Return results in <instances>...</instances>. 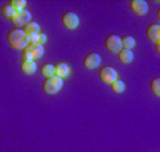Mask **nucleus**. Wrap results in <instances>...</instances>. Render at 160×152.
I'll return each instance as SVG.
<instances>
[{
	"label": "nucleus",
	"mask_w": 160,
	"mask_h": 152,
	"mask_svg": "<svg viewBox=\"0 0 160 152\" xmlns=\"http://www.w3.org/2000/svg\"><path fill=\"white\" fill-rule=\"evenodd\" d=\"M61 21H62L64 25H65L67 28H70V30H74V28H77V27H78V24H79L78 16H77L75 13H72V12L64 13L62 17H61Z\"/></svg>",
	"instance_id": "obj_7"
},
{
	"label": "nucleus",
	"mask_w": 160,
	"mask_h": 152,
	"mask_svg": "<svg viewBox=\"0 0 160 152\" xmlns=\"http://www.w3.org/2000/svg\"><path fill=\"white\" fill-rule=\"evenodd\" d=\"M121 42H122V48L125 49H132L135 47V38L132 35H125L121 38Z\"/></svg>",
	"instance_id": "obj_16"
},
{
	"label": "nucleus",
	"mask_w": 160,
	"mask_h": 152,
	"mask_svg": "<svg viewBox=\"0 0 160 152\" xmlns=\"http://www.w3.org/2000/svg\"><path fill=\"white\" fill-rule=\"evenodd\" d=\"M116 76H118L116 71L113 68H111V66H103L99 71V79L103 83H108V85L113 83L116 81Z\"/></svg>",
	"instance_id": "obj_6"
},
{
	"label": "nucleus",
	"mask_w": 160,
	"mask_h": 152,
	"mask_svg": "<svg viewBox=\"0 0 160 152\" xmlns=\"http://www.w3.org/2000/svg\"><path fill=\"white\" fill-rule=\"evenodd\" d=\"M150 90L154 96H160V78H153L150 82Z\"/></svg>",
	"instance_id": "obj_19"
},
{
	"label": "nucleus",
	"mask_w": 160,
	"mask_h": 152,
	"mask_svg": "<svg viewBox=\"0 0 160 152\" xmlns=\"http://www.w3.org/2000/svg\"><path fill=\"white\" fill-rule=\"evenodd\" d=\"M20 68H21V72H23V73L33 75L37 69V63H36V61H23Z\"/></svg>",
	"instance_id": "obj_12"
},
{
	"label": "nucleus",
	"mask_w": 160,
	"mask_h": 152,
	"mask_svg": "<svg viewBox=\"0 0 160 152\" xmlns=\"http://www.w3.org/2000/svg\"><path fill=\"white\" fill-rule=\"evenodd\" d=\"M10 6L14 9V12H23L26 10V6H27V2L26 0H12L10 2Z\"/></svg>",
	"instance_id": "obj_17"
},
{
	"label": "nucleus",
	"mask_w": 160,
	"mask_h": 152,
	"mask_svg": "<svg viewBox=\"0 0 160 152\" xmlns=\"http://www.w3.org/2000/svg\"><path fill=\"white\" fill-rule=\"evenodd\" d=\"M6 39H7V44L12 48H14V49H24L28 45L27 35L20 28H12V30H9L7 31Z\"/></svg>",
	"instance_id": "obj_1"
},
{
	"label": "nucleus",
	"mask_w": 160,
	"mask_h": 152,
	"mask_svg": "<svg viewBox=\"0 0 160 152\" xmlns=\"http://www.w3.org/2000/svg\"><path fill=\"white\" fill-rule=\"evenodd\" d=\"M31 20V13L28 10H23V12H17L14 13L12 18V23L16 28H20V27H24L27 23H30Z\"/></svg>",
	"instance_id": "obj_4"
},
{
	"label": "nucleus",
	"mask_w": 160,
	"mask_h": 152,
	"mask_svg": "<svg viewBox=\"0 0 160 152\" xmlns=\"http://www.w3.org/2000/svg\"><path fill=\"white\" fill-rule=\"evenodd\" d=\"M84 66L87 69H95L99 66L101 63V57L98 54H95V52H91V54H88L87 57L84 58Z\"/></svg>",
	"instance_id": "obj_9"
},
{
	"label": "nucleus",
	"mask_w": 160,
	"mask_h": 152,
	"mask_svg": "<svg viewBox=\"0 0 160 152\" xmlns=\"http://www.w3.org/2000/svg\"><path fill=\"white\" fill-rule=\"evenodd\" d=\"M146 37H148V39L152 42L159 41V38H160V25L159 24L154 23V24L148 25V28H146Z\"/></svg>",
	"instance_id": "obj_10"
},
{
	"label": "nucleus",
	"mask_w": 160,
	"mask_h": 152,
	"mask_svg": "<svg viewBox=\"0 0 160 152\" xmlns=\"http://www.w3.org/2000/svg\"><path fill=\"white\" fill-rule=\"evenodd\" d=\"M41 75L44 78H51V76H54V65H51V63L42 65L41 66Z\"/></svg>",
	"instance_id": "obj_18"
},
{
	"label": "nucleus",
	"mask_w": 160,
	"mask_h": 152,
	"mask_svg": "<svg viewBox=\"0 0 160 152\" xmlns=\"http://www.w3.org/2000/svg\"><path fill=\"white\" fill-rule=\"evenodd\" d=\"M105 47L109 52L112 54H118L119 51L122 49V42H121V37L115 35V34H111L105 38Z\"/></svg>",
	"instance_id": "obj_5"
},
{
	"label": "nucleus",
	"mask_w": 160,
	"mask_h": 152,
	"mask_svg": "<svg viewBox=\"0 0 160 152\" xmlns=\"http://www.w3.org/2000/svg\"><path fill=\"white\" fill-rule=\"evenodd\" d=\"M24 34L26 35H31V34H38L40 33V25L36 23V21H30L24 25Z\"/></svg>",
	"instance_id": "obj_15"
},
{
	"label": "nucleus",
	"mask_w": 160,
	"mask_h": 152,
	"mask_svg": "<svg viewBox=\"0 0 160 152\" xmlns=\"http://www.w3.org/2000/svg\"><path fill=\"white\" fill-rule=\"evenodd\" d=\"M111 87L115 93H122L125 90V83L122 81H119V79H116L113 83H111Z\"/></svg>",
	"instance_id": "obj_20"
},
{
	"label": "nucleus",
	"mask_w": 160,
	"mask_h": 152,
	"mask_svg": "<svg viewBox=\"0 0 160 152\" xmlns=\"http://www.w3.org/2000/svg\"><path fill=\"white\" fill-rule=\"evenodd\" d=\"M0 13H2V17H3V18H6V20H12L16 12H14V9L10 6V3H6V4H3V6H2Z\"/></svg>",
	"instance_id": "obj_14"
},
{
	"label": "nucleus",
	"mask_w": 160,
	"mask_h": 152,
	"mask_svg": "<svg viewBox=\"0 0 160 152\" xmlns=\"http://www.w3.org/2000/svg\"><path fill=\"white\" fill-rule=\"evenodd\" d=\"M71 72L70 66L67 65V63L64 62H58L57 65H54V76H57V78H65V76H68Z\"/></svg>",
	"instance_id": "obj_11"
},
{
	"label": "nucleus",
	"mask_w": 160,
	"mask_h": 152,
	"mask_svg": "<svg viewBox=\"0 0 160 152\" xmlns=\"http://www.w3.org/2000/svg\"><path fill=\"white\" fill-rule=\"evenodd\" d=\"M129 6L132 9V12L138 16H145L149 10V4L145 0H130Z\"/></svg>",
	"instance_id": "obj_8"
},
{
	"label": "nucleus",
	"mask_w": 160,
	"mask_h": 152,
	"mask_svg": "<svg viewBox=\"0 0 160 152\" xmlns=\"http://www.w3.org/2000/svg\"><path fill=\"white\" fill-rule=\"evenodd\" d=\"M44 54V47L40 44H28L27 47L23 49L21 54V59L23 61H36L42 57Z\"/></svg>",
	"instance_id": "obj_2"
},
{
	"label": "nucleus",
	"mask_w": 160,
	"mask_h": 152,
	"mask_svg": "<svg viewBox=\"0 0 160 152\" xmlns=\"http://www.w3.org/2000/svg\"><path fill=\"white\" fill-rule=\"evenodd\" d=\"M64 86V82L61 78L57 76H51V78H45V81L42 82V90L48 94H54V93L60 92Z\"/></svg>",
	"instance_id": "obj_3"
},
{
	"label": "nucleus",
	"mask_w": 160,
	"mask_h": 152,
	"mask_svg": "<svg viewBox=\"0 0 160 152\" xmlns=\"http://www.w3.org/2000/svg\"><path fill=\"white\" fill-rule=\"evenodd\" d=\"M118 59L121 61L122 63H130L133 61L132 49H125V48H122V49L118 52Z\"/></svg>",
	"instance_id": "obj_13"
},
{
	"label": "nucleus",
	"mask_w": 160,
	"mask_h": 152,
	"mask_svg": "<svg viewBox=\"0 0 160 152\" xmlns=\"http://www.w3.org/2000/svg\"><path fill=\"white\" fill-rule=\"evenodd\" d=\"M38 34H31V35H27V42L28 44H38Z\"/></svg>",
	"instance_id": "obj_21"
},
{
	"label": "nucleus",
	"mask_w": 160,
	"mask_h": 152,
	"mask_svg": "<svg viewBox=\"0 0 160 152\" xmlns=\"http://www.w3.org/2000/svg\"><path fill=\"white\" fill-rule=\"evenodd\" d=\"M45 42H47V35L42 34V33H40L38 34V44L42 45V44H45Z\"/></svg>",
	"instance_id": "obj_22"
},
{
	"label": "nucleus",
	"mask_w": 160,
	"mask_h": 152,
	"mask_svg": "<svg viewBox=\"0 0 160 152\" xmlns=\"http://www.w3.org/2000/svg\"><path fill=\"white\" fill-rule=\"evenodd\" d=\"M154 51H156V54H157V55L160 54V39H159V41L154 42Z\"/></svg>",
	"instance_id": "obj_23"
}]
</instances>
